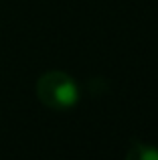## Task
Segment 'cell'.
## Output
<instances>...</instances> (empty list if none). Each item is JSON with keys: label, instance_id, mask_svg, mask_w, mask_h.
Wrapping results in <instances>:
<instances>
[{"label": "cell", "instance_id": "6da1fadb", "mask_svg": "<svg viewBox=\"0 0 158 160\" xmlns=\"http://www.w3.org/2000/svg\"><path fill=\"white\" fill-rule=\"evenodd\" d=\"M39 102L53 112H67L79 103V85L65 71H47L35 83Z\"/></svg>", "mask_w": 158, "mask_h": 160}, {"label": "cell", "instance_id": "7a4b0ae2", "mask_svg": "<svg viewBox=\"0 0 158 160\" xmlns=\"http://www.w3.org/2000/svg\"><path fill=\"white\" fill-rule=\"evenodd\" d=\"M124 160H158V148L142 140H132Z\"/></svg>", "mask_w": 158, "mask_h": 160}]
</instances>
